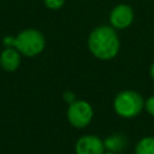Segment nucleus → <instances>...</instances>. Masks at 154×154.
<instances>
[{
  "label": "nucleus",
  "mask_w": 154,
  "mask_h": 154,
  "mask_svg": "<svg viewBox=\"0 0 154 154\" xmlns=\"http://www.w3.org/2000/svg\"><path fill=\"white\" fill-rule=\"evenodd\" d=\"M88 47L94 57L101 60L114 58L119 51V38L113 26L100 25L88 37Z\"/></svg>",
  "instance_id": "1"
},
{
  "label": "nucleus",
  "mask_w": 154,
  "mask_h": 154,
  "mask_svg": "<svg viewBox=\"0 0 154 154\" xmlns=\"http://www.w3.org/2000/svg\"><path fill=\"white\" fill-rule=\"evenodd\" d=\"M4 46L13 47L25 57H35L45 48V37L36 29H25L16 37L6 36L2 40Z\"/></svg>",
  "instance_id": "2"
},
{
  "label": "nucleus",
  "mask_w": 154,
  "mask_h": 154,
  "mask_svg": "<svg viewBox=\"0 0 154 154\" xmlns=\"http://www.w3.org/2000/svg\"><path fill=\"white\" fill-rule=\"evenodd\" d=\"M113 107L120 117L132 118L143 109L144 101L138 93L134 90H123L116 95Z\"/></svg>",
  "instance_id": "3"
},
{
  "label": "nucleus",
  "mask_w": 154,
  "mask_h": 154,
  "mask_svg": "<svg viewBox=\"0 0 154 154\" xmlns=\"http://www.w3.org/2000/svg\"><path fill=\"white\" fill-rule=\"evenodd\" d=\"M93 118L91 106L83 100H75L69 105L67 108V120L75 128L87 126Z\"/></svg>",
  "instance_id": "4"
},
{
  "label": "nucleus",
  "mask_w": 154,
  "mask_h": 154,
  "mask_svg": "<svg viewBox=\"0 0 154 154\" xmlns=\"http://www.w3.org/2000/svg\"><path fill=\"white\" fill-rule=\"evenodd\" d=\"M75 150L76 154H103L105 143L95 135H84L77 140Z\"/></svg>",
  "instance_id": "5"
},
{
  "label": "nucleus",
  "mask_w": 154,
  "mask_h": 154,
  "mask_svg": "<svg viewBox=\"0 0 154 154\" xmlns=\"http://www.w3.org/2000/svg\"><path fill=\"white\" fill-rule=\"evenodd\" d=\"M134 11L129 5L119 4L109 13V23L116 29H125L134 22Z\"/></svg>",
  "instance_id": "6"
},
{
  "label": "nucleus",
  "mask_w": 154,
  "mask_h": 154,
  "mask_svg": "<svg viewBox=\"0 0 154 154\" xmlns=\"http://www.w3.org/2000/svg\"><path fill=\"white\" fill-rule=\"evenodd\" d=\"M20 64V55L19 52L13 47L5 48L0 54V65L5 71H14L18 69Z\"/></svg>",
  "instance_id": "7"
},
{
  "label": "nucleus",
  "mask_w": 154,
  "mask_h": 154,
  "mask_svg": "<svg viewBox=\"0 0 154 154\" xmlns=\"http://www.w3.org/2000/svg\"><path fill=\"white\" fill-rule=\"evenodd\" d=\"M135 154H154V137L148 136L141 138L136 144Z\"/></svg>",
  "instance_id": "8"
},
{
  "label": "nucleus",
  "mask_w": 154,
  "mask_h": 154,
  "mask_svg": "<svg viewBox=\"0 0 154 154\" xmlns=\"http://www.w3.org/2000/svg\"><path fill=\"white\" fill-rule=\"evenodd\" d=\"M103 143H105V148H107L109 152L116 153V152L122 150V148L125 144V140L120 135H114V136H111V137L106 138V141Z\"/></svg>",
  "instance_id": "9"
},
{
  "label": "nucleus",
  "mask_w": 154,
  "mask_h": 154,
  "mask_svg": "<svg viewBox=\"0 0 154 154\" xmlns=\"http://www.w3.org/2000/svg\"><path fill=\"white\" fill-rule=\"evenodd\" d=\"M43 2H45V5L48 8H51V10H58V8L63 7L65 0H43Z\"/></svg>",
  "instance_id": "10"
},
{
  "label": "nucleus",
  "mask_w": 154,
  "mask_h": 154,
  "mask_svg": "<svg viewBox=\"0 0 154 154\" xmlns=\"http://www.w3.org/2000/svg\"><path fill=\"white\" fill-rule=\"evenodd\" d=\"M144 108L150 116H154V95L144 101Z\"/></svg>",
  "instance_id": "11"
},
{
  "label": "nucleus",
  "mask_w": 154,
  "mask_h": 154,
  "mask_svg": "<svg viewBox=\"0 0 154 154\" xmlns=\"http://www.w3.org/2000/svg\"><path fill=\"white\" fill-rule=\"evenodd\" d=\"M63 97H64V100H65L66 102H69V103H71V102H73V101L76 100L75 94H73L72 91H65L64 95H63Z\"/></svg>",
  "instance_id": "12"
},
{
  "label": "nucleus",
  "mask_w": 154,
  "mask_h": 154,
  "mask_svg": "<svg viewBox=\"0 0 154 154\" xmlns=\"http://www.w3.org/2000/svg\"><path fill=\"white\" fill-rule=\"evenodd\" d=\"M149 73H150V77H152V79L154 81V63L150 65V69H149Z\"/></svg>",
  "instance_id": "13"
},
{
  "label": "nucleus",
  "mask_w": 154,
  "mask_h": 154,
  "mask_svg": "<svg viewBox=\"0 0 154 154\" xmlns=\"http://www.w3.org/2000/svg\"><path fill=\"white\" fill-rule=\"evenodd\" d=\"M103 154H116L114 152H109V150H107V152H103Z\"/></svg>",
  "instance_id": "14"
}]
</instances>
